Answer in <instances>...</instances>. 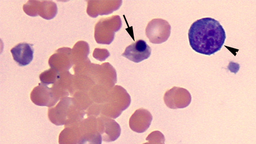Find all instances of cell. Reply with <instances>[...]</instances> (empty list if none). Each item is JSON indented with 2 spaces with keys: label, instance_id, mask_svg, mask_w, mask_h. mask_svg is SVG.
Here are the masks:
<instances>
[{
  "label": "cell",
  "instance_id": "obj_17",
  "mask_svg": "<svg viewBox=\"0 0 256 144\" xmlns=\"http://www.w3.org/2000/svg\"><path fill=\"white\" fill-rule=\"evenodd\" d=\"M34 45L26 43H20L12 48L10 52L14 60L20 67L28 65L34 55Z\"/></svg>",
  "mask_w": 256,
  "mask_h": 144
},
{
  "label": "cell",
  "instance_id": "obj_23",
  "mask_svg": "<svg viewBox=\"0 0 256 144\" xmlns=\"http://www.w3.org/2000/svg\"><path fill=\"white\" fill-rule=\"evenodd\" d=\"M143 144H152L150 143H144Z\"/></svg>",
  "mask_w": 256,
  "mask_h": 144
},
{
  "label": "cell",
  "instance_id": "obj_18",
  "mask_svg": "<svg viewBox=\"0 0 256 144\" xmlns=\"http://www.w3.org/2000/svg\"><path fill=\"white\" fill-rule=\"evenodd\" d=\"M88 130L78 144H102V137L97 130V118L88 119Z\"/></svg>",
  "mask_w": 256,
  "mask_h": 144
},
{
  "label": "cell",
  "instance_id": "obj_6",
  "mask_svg": "<svg viewBox=\"0 0 256 144\" xmlns=\"http://www.w3.org/2000/svg\"><path fill=\"white\" fill-rule=\"evenodd\" d=\"M92 77L96 85L113 88L117 82V73L114 67L108 63L101 65H93Z\"/></svg>",
  "mask_w": 256,
  "mask_h": 144
},
{
  "label": "cell",
  "instance_id": "obj_11",
  "mask_svg": "<svg viewBox=\"0 0 256 144\" xmlns=\"http://www.w3.org/2000/svg\"><path fill=\"white\" fill-rule=\"evenodd\" d=\"M72 103V98H64L60 101L56 106L49 108L48 116L50 121L57 126H65Z\"/></svg>",
  "mask_w": 256,
  "mask_h": 144
},
{
  "label": "cell",
  "instance_id": "obj_3",
  "mask_svg": "<svg viewBox=\"0 0 256 144\" xmlns=\"http://www.w3.org/2000/svg\"><path fill=\"white\" fill-rule=\"evenodd\" d=\"M122 27L120 16L113 15L100 19L96 24L94 38L98 44L110 45L113 42L116 32Z\"/></svg>",
  "mask_w": 256,
  "mask_h": 144
},
{
  "label": "cell",
  "instance_id": "obj_13",
  "mask_svg": "<svg viewBox=\"0 0 256 144\" xmlns=\"http://www.w3.org/2000/svg\"><path fill=\"white\" fill-rule=\"evenodd\" d=\"M152 50L144 40L140 39L128 46L122 55L134 63H139L150 57Z\"/></svg>",
  "mask_w": 256,
  "mask_h": 144
},
{
  "label": "cell",
  "instance_id": "obj_9",
  "mask_svg": "<svg viewBox=\"0 0 256 144\" xmlns=\"http://www.w3.org/2000/svg\"><path fill=\"white\" fill-rule=\"evenodd\" d=\"M30 99L38 106L54 107L60 100L54 94L52 88L40 83L35 87L30 94Z\"/></svg>",
  "mask_w": 256,
  "mask_h": 144
},
{
  "label": "cell",
  "instance_id": "obj_20",
  "mask_svg": "<svg viewBox=\"0 0 256 144\" xmlns=\"http://www.w3.org/2000/svg\"><path fill=\"white\" fill-rule=\"evenodd\" d=\"M60 76V73L56 69L50 68L42 72L40 75L41 83L45 85L55 84Z\"/></svg>",
  "mask_w": 256,
  "mask_h": 144
},
{
  "label": "cell",
  "instance_id": "obj_5",
  "mask_svg": "<svg viewBox=\"0 0 256 144\" xmlns=\"http://www.w3.org/2000/svg\"><path fill=\"white\" fill-rule=\"evenodd\" d=\"M23 8L29 16L40 15L48 20L54 18L58 11L56 4L52 1H28L24 5Z\"/></svg>",
  "mask_w": 256,
  "mask_h": 144
},
{
  "label": "cell",
  "instance_id": "obj_10",
  "mask_svg": "<svg viewBox=\"0 0 256 144\" xmlns=\"http://www.w3.org/2000/svg\"><path fill=\"white\" fill-rule=\"evenodd\" d=\"M72 52V49L70 48L62 47L58 49L49 59L50 68L56 69L60 73L68 71L74 65Z\"/></svg>",
  "mask_w": 256,
  "mask_h": 144
},
{
  "label": "cell",
  "instance_id": "obj_2",
  "mask_svg": "<svg viewBox=\"0 0 256 144\" xmlns=\"http://www.w3.org/2000/svg\"><path fill=\"white\" fill-rule=\"evenodd\" d=\"M132 99L126 91L120 86H116L106 104L101 105L100 116L116 119L130 106Z\"/></svg>",
  "mask_w": 256,
  "mask_h": 144
},
{
  "label": "cell",
  "instance_id": "obj_15",
  "mask_svg": "<svg viewBox=\"0 0 256 144\" xmlns=\"http://www.w3.org/2000/svg\"><path fill=\"white\" fill-rule=\"evenodd\" d=\"M153 117L150 112L144 109L136 110L130 120L131 130L138 133H143L150 128Z\"/></svg>",
  "mask_w": 256,
  "mask_h": 144
},
{
  "label": "cell",
  "instance_id": "obj_12",
  "mask_svg": "<svg viewBox=\"0 0 256 144\" xmlns=\"http://www.w3.org/2000/svg\"><path fill=\"white\" fill-rule=\"evenodd\" d=\"M74 75L69 71L60 73L58 80L52 89L55 96L60 100L68 96H73L76 93L74 85Z\"/></svg>",
  "mask_w": 256,
  "mask_h": 144
},
{
  "label": "cell",
  "instance_id": "obj_19",
  "mask_svg": "<svg viewBox=\"0 0 256 144\" xmlns=\"http://www.w3.org/2000/svg\"><path fill=\"white\" fill-rule=\"evenodd\" d=\"M90 53L89 44L84 41H78L74 46L72 52L74 66L89 60L88 56Z\"/></svg>",
  "mask_w": 256,
  "mask_h": 144
},
{
  "label": "cell",
  "instance_id": "obj_16",
  "mask_svg": "<svg viewBox=\"0 0 256 144\" xmlns=\"http://www.w3.org/2000/svg\"><path fill=\"white\" fill-rule=\"evenodd\" d=\"M82 121L65 128L59 135V144H78L86 133Z\"/></svg>",
  "mask_w": 256,
  "mask_h": 144
},
{
  "label": "cell",
  "instance_id": "obj_21",
  "mask_svg": "<svg viewBox=\"0 0 256 144\" xmlns=\"http://www.w3.org/2000/svg\"><path fill=\"white\" fill-rule=\"evenodd\" d=\"M146 140L152 144H164L165 137L160 131H154L148 135Z\"/></svg>",
  "mask_w": 256,
  "mask_h": 144
},
{
  "label": "cell",
  "instance_id": "obj_1",
  "mask_svg": "<svg viewBox=\"0 0 256 144\" xmlns=\"http://www.w3.org/2000/svg\"><path fill=\"white\" fill-rule=\"evenodd\" d=\"M188 37L192 49L201 54L211 55L221 50L226 36L218 20L204 17L192 24Z\"/></svg>",
  "mask_w": 256,
  "mask_h": 144
},
{
  "label": "cell",
  "instance_id": "obj_8",
  "mask_svg": "<svg viewBox=\"0 0 256 144\" xmlns=\"http://www.w3.org/2000/svg\"><path fill=\"white\" fill-rule=\"evenodd\" d=\"M97 130L105 142L116 141L121 134V128L118 123L113 119L104 116L97 117Z\"/></svg>",
  "mask_w": 256,
  "mask_h": 144
},
{
  "label": "cell",
  "instance_id": "obj_22",
  "mask_svg": "<svg viewBox=\"0 0 256 144\" xmlns=\"http://www.w3.org/2000/svg\"><path fill=\"white\" fill-rule=\"evenodd\" d=\"M110 56V52L106 49L96 48L93 53L94 57L100 61L105 60Z\"/></svg>",
  "mask_w": 256,
  "mask_h": 144
},
{
  "label": "cell",
  "instance_id": "obj_14",
  "mask_svg": "<svg viewBox=\"0 0 256 144\" xmlns=\"http://www.w3.org/2000/svg\"><path fill=\"white\" fill-rule=\"evenodd\" d=\"M88 14L92 17L98 15H108L118 10L122 4V1H87Z\"/></svg>",
  "mask_w": 256,
  "mask_h": 144
},
{
  "label": "cell",
  "instance_id": "obj_7",
  "mask_svg": "<svg viewBox=\"0 0 256 144\" xmlns=\"http://www.w3.org/2000/svg\"><path fill=\"white\" fill-rule=\"evenodd\" d=\"M164 100L168 108L176 110L188 107L192 101V97L187 90L175 87L165 93Z\"/></svg>",
  "mask_w": 256,
  "mask_h": 144
},
{
  "label": "cell",
  "instance_id": "obj_4",
  "mask_svg": "<svg viewBox=\"0 0 256 144\" xmlns=\"http://www.w3.org/2000/svg\"><path fill=\"white\" fill-rule=\"evenodd\" d=\"M172 26L166 20L155 18L148 23L146 28V34L149 41L154 44H160L168 39Z\"/></svg>",
  "mask_w": 256,
  "mask_h": 144
}]
</instances>
